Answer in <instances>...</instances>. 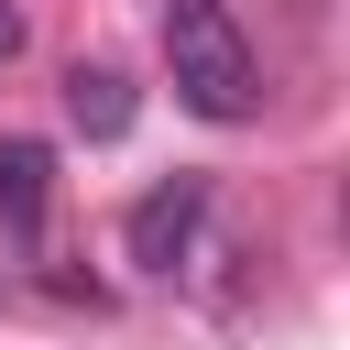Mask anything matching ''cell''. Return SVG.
<instances>
[{
    "instance_id": "obj_1",
    "label": "cell",
    "mask_w": 350,
    "mask_h": 350,
    "mask_svg": "<svg viewBox=\"0 0 350 350\" xmlns=\"http://www.w3.org/2000/svg\"><path fill=\"white\" fill-rule=\"evenodd\" d=\"M164 77L197 120H252L262 109V66H252L230 0H164Z\"/></svg>"
},
{
    "instance_id": "obj_2",
    "label": "cell",
    "mask_w": 350,
    "mask_h": 350,
    "mask_svg": "<svg viewBox=\"0 0 350 350\" xmlns=\"http://www.w3.org/2000/svg\"><path fill=\"white\" fill-rule=\"evenodd\" d=\"M208 208H219V186L208 175H164L153 197H131V219H120V241H131V262L142 273H197L208 262Z\"/></svg>"
},
{
    "instance_id": "obj_3",
    "label": "cell",
    "mask_w": 350,
    "mask_h": 350,
    "mask_svg": "<svg viewBox=\"0 0 350 350\" xmlns=\"http://www.w3.org/2000/svg\"><path fill=\"white\" fill-rule=\"evenodd\" d=\"M44 219H55V153H44V142H22V131H0V230L33 252V241H44Z\"/></svg>"
},
{
    "instance_id": "obj_4",
    "label": "cell",
    "mask_w": 350,
    "mask_h": 350,
    "mask_svg": "<svg viewBox=\"0 0 350 350\" xmlns=\"http://www.w3.org/2000/svg\"><path fill=\"white\" fill-rule=\"evenodd\" d=\"M131 109H142V98H131V77H120V66H66V120H77L88 142H120V131H131Z\"/></svg>"
},
{
    "instance_id": "obj_5",
    "label": "cell",
    "mask_w": 350,
    "mask_h": 350,
    "mask_svg": "<svg viewBox=\"0 0 350 350\" xmlns=\"http://www.w3.org/2000/svg\"><path fill=\"white\" fill-rule=\"evenodd\" d=\"M11 55H22V11L0 0V66H11Z\"/></svg>"
}]
</instances>
